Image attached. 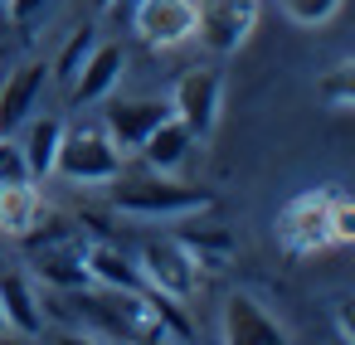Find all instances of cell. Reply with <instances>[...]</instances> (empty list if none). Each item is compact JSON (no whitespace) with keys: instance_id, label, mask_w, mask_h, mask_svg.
Here are the masks:
<instances>
[{"instance_id":"6da1fadb","label":"cell","mask_w":355,"mask_h":345,"mask_svg":"<svg viewBox=\"0 0 355 345\" xmlns=\"http://www.w3.org/2000/svg\"><path fill=\"white\" fill-rule=\"evenodd\" d=\"M112 204L122 214H137V219H185V214H205L214 209V195L200 190V185H180L171 175H146V180H112Z\"/></svg>"},{"instance_id":"7a4b0ae2","label":"cell","mask_w":355,"mask_h":345,"mask_svg":"<svg viewBox=\"0 0 355 345\" xmlns=\"http://www.w3.org/2000/svg\"><path fill=\"white\" fill-rule=\"evenodd\" d=\"M54 175H64L73 185H112L122 175V151L103 127H64Z\"/></svg>"},{"instance_id":"3957f363","label":"cell","mask_w":355,"mask_h":345,"mask_svg":"<svg viewBox=\"0 0 355 345\" xmlns=\"http://www.w3.org/2000/svg\"><path fill=\"white\" fill-rule=\"evenodd\" d=\"M331 195H336V185H321V190H306V195H297L277 209V243L292 258H311V253L336 248V238H331Z\"/></svg>"},{"instance_id":"277c9868","label":"cell","mask_w":355,"mask_h":345,"mask_svg":"<svg viewBox=\"0 0 355 345\" xmlns=\"http://www.w3.org/2000/svg\"><path fill=\"white\" fill-rule=\"evenodd\" d=\"M258 30V0H195V39L214 54H239Z\"/></svg>"},{"instance_id":"5b68a950","label":"cell","mask_w":355,"mask_h":345,"mask_svg":"<svg viewBox=\"0 0 355 345\" xmlns=\"http://www.w3.org/2000/svg\"><path fill=\"white\" fill-rule=\"evenodd\" d=\"M166 103H171V117L185 122L195 132V141H205L219 127V112H224V78H219V69H190V73H180L175 93Z\"/></svg>"},{"instance_id":"8992f818","label":"cell","mask_w":355,"mask_h":345,"mask_svg":"<svg viewBox=\"0 0 355 345\" xmlns=\"http://www.w3.org/2000/svg\"><path fill=\"white\" fill-rule=\"evenodd\" d=\"M137 267H141L146 287H156V292H166L175 301H190L200 292V263H195V253L180 238H151L141 248Z\"/></svg>"},{"instance_id":"52a82bcc","label":"cell","mask_w":355,"mask_h":345,"mask_svg":"<svg viewBox=\"0 0 355 345\" xmlns=\"http://www.w3.org/2000/svg\"><path fill=\"white\" fill-rule=\"evenodd\" d=\"M219 340L224 345H287L292 335L253 292H229L219 306Z\"/></svg>"},{"instance_id":"ba28073f","label":"cell","mask_w":355,"mask_h":345,"mask_svg":"<svg viewBox=\"0 0 355 345\" xmlns=\"http://www.w3.org/2000/svg\"><path fill=\"white\" fill-rule=\"evenodd\" d=\"M132 25L151 49H175L195 39V0H137Z\"/></svg>"},{"instance_id":"9c48e42d","label":"cell","mask_w":355,"mask_h":345,"mask_svg":"<svg viewBox=\"0 0 355 345\" xmlns=\"http://www.w3.org/2000/svg\"><path fill=\"white\" fill-rule=\"evenodd\" d=\"M44 88H49V64L44 59H25V64H15V73H6V83H0V136L25 127V117L40 107Z\"/></svg>"},{"instance_id":"30bf717a","label":"cell","mask_w":355,"mask_h":345,"mask_svg":"<svg viewBox=\"0 0 355 345\" xmlns=\"http://www.w3.org/2000/svg\"><path fill=\"white\" fill-rule=\"evenodd\" d=\"M171 117V103L166 98H122L107 107V136L117 141V151H137L161 122Z\"/></svg>"},{"instance_id":"8fae6325","label":"cell","mask_w":355,"mask_h":345,"mask_svg":"<svg viewBox=\"0 0 355 345\" xmlns=\"http://www.w3.org/2000/svg\"><path fill=\"white\" fill-rule=\"evenodd\" d=\"M0 321L10 335H44V301L25 272H0Z\"/></svg>"},{"instance_id":"7c38bea8","label":"cell","mask_w":355,"mask_h":345,"mask_svg":"<svg viewBox=\"0 0 355 345\" xmlns=\"http://www.w3.org/2000/svg\"><path fill=\"white\" fill-rule=\"evenodd\" d=\"M122 69H127L122 44H93V54L83 59V69H78V78H73V88H69L73 103L93 107V103L112 98V88L122 83Z\"/></svg>"},{"instance_id":"4fadbf2b","label":"cell","mask_w":355,"mask_h":345,"mask_svg":"<svg viewBox=\"0 0 355 345\" xmlns=\"http://www.w3.org/2000/svg\"><path fill=\"white\" fill-rule=\"evenodd\" d=\"M44 219V195L35 180H0V238H25Z\"/></svg>"},{"instance_id":"5bb4252c","label":"cell","mask_w":355,"mask_h":345,"mask_svg":"<svg viewBox=\"0 0 355 345\" xmlns=\"http://www.w3.org/2000/svg\"><path fill=\"white\" fill-rule=\"evenodd\" d=\"M35 272H40L49 287H64V292H83V287L93 282V277H88V263H83V243H73L69 233L44 243V253L35 258Z\"/></svg>"},{"instance_id":"9a60e30c","label":"cell","mask_w":355,"mask_h":345,"mask_svg":"<svg viewBox=\"0 0 355 345\" xmlns=\"http://www.w3.org/2000/svg\"><path fill=\"white\" fill-rule=\"evenodd\" d=\"M137 151H141V161H146L151 170H161V175H175V170L185 166V156L195 151V132H190L185 122L166 117V122H161V127H156V132H151V136L137 146Z\"/></svg>"},{"instance_id":"2e32d148","label":"cell","mask_w":355,"mask_h":345,"mask_svg":"<svg viewBox=\"0 0 355 345\" xmlns=\"http://www.w3.org/2000/svg\"><path fill=\"white\" fill-rule=\"evenodd\" d=\"M83 263H88V277H93L98 287H122V292H141V287H146L141 267H137L122 248H112V243H88V248H83Z\"/></svg>"},{"instance_id":"e0dca14e","label":"cell","mask_w":355,"mask_h":345,"mask_svg":"<svg viewBox=\"0 0 355 345\" xmlns=\"http://www.w3.org/2000/svg\"><path fill=\"white\" fill-rule=\"evenodd\" d=\"M59 141H64V122H59V117H35V112L25 117V141H20V151H25V166H30L35 180L54 175Z\"/></svg>"},{"instance_id":"ac0fdd59","label":"cell","mask_w":355,"mask_h":345,"mask_svg":"<svg viewBox=\"0 0 355 345\" xmlns=\"http://www.w3.org/2000/svg\"><path fill=\"white\" fill-rule=\"evenodd\" d=\"M93 44H98V35L83 25V30H73L69 35V44H64V54L49 64V78L59 83V88H73V78H78V69H83V59L93 54Z\"/></svg>"},{"instance_id":"d6986e66","label":"cell","mask_w":355,"mask_h":345,"mask_svg":"<svg viewBox=\"0 0 355 345\" xmlns=\"http://www.w3.org/2000/svg\"><path fill=\"white\" fill-rule=\"evenodd\" d=\"M316 98H321L331 112H340V117H345V112L355 107V64H350V59H340V64L316 83Z\"/></svg>"},{"instance_id":"ffe728a7","label":"cell","mask_w":355,"mask_h":345,"mask_svg":"<svg viewBox=\"0 0 355 345\" xmlns=\"http://www.w3.org/2000/svg\"><path fill=\"white\" fill-rule=\"evenodd\" d=\"M282 6V15L292 20V25H302V30H321V25H331L336 15H340V0H277Z\"/></svg>"},{"instance_id":"44dd1931","label":"cell","mask_w":355,"mask_h":345,"mask_svg":"<svg viewBox=\"0 0 355 345\" xmlns=\"http://www.w3.org/2000/svg\"><path fill=\"white\" fill-rule=\"evenodd\" d=\"M180 243L195 253V263H200V267H209V263L229 258V248H234L224 229H185V233H180Z\"/></svg>"},{"instance_id":"7402d4cb","label":"cell","mask_w":355,"mask_h":345,"mask_svg":"<svg viewBox=\"0 0 355 345\" xmlns=\"http://www.w3.org/2000/svg\"><path fill=\"white\" fill-rule=\"evenodd\" d=\"M146 301H151V311H156V321L166 326V335H171V340H190V335H195V326H190V316L180 311V301H175V297H166V292L146 287Z\"/></svg>"},{"instance_id":"603a6c76","label":"cell","mask_w":355,"mask_h":345,"mask_svg":"<svg viewBox=\"0 0 355 345\" xmlns=\"http://www.w3.org/2000/svg\"><path fill=\"white\" fill-rule=\"evenodd\" d=\"M331 238H336V248L340 243H355V204H350L345 190L331 195Z\"/></svg>"},{"instance_id":"cb8c5ba5","label":"cell","mask_w":355,"mask_h":345,"mask_svg":"<svg viewBox=\"0 0 355 345\" xmlns=\"http://www.w3.org/2000/svg\"><path fill=\"white\" fill-rule=\"evenodd\" d=\"M0 180H35L30 166H25L20 141H10V136H0Z\"/></svg>"},{"instance_id":"d4e9b609","label":"cell","mask_w":355,"mask_h":345,"mask_svg":"<svg viewBox=\"0 0 355 345\" xmlns=\"http://www.w3.org/2000/svg\"><path fill=\"white\" fill-rule=\"evenodd\" d=\"M44 6H49V0H6V15H10L15 25H30Z\"/></svg>"},{"instance_id":"484cf974","label":"cell","mask_w":355,"mask_h":345,"mask_svg":"<svg viewBox=\"0 0 355 345\" xmlns=\"http://www.w3.org/2000/svg\"><path fill=\"white\" fill-rule=\"evenodd\" d=\"M336 330H340V340H345V345H355V321H350V311H345V301L336 306Z\"/></svg>"},{"instance_id":"4316f807","label":"cell","mask_w":355,"mask_h":345,"mask_svg":"<svg viewBox=\"0 0 355 345\" xmlns=\"http://www.w3.org/2000/svg\"><path fill=\"white\" fill-rule=\"evenodd\" d=\"M93 6H103V10H107V6H112V0H93Z\"/></svg>"},{"instance_id":"83f0119b","label":"cell","mask_w":355,"mask_h":345,"mask_svg":"<svg viewBox=\"0 0 355 345\" xmlns=\"http://www.w3.org/2000/svg\"><path fill=\"white\" fill-rule=\"evenodd\" d=\"M0 335H6V321H0Z\"/></svg>"},{"instance_id":"f1b7e54d","label":"cell","mask_w":355,"mask_h":345,"mask_svg":"<svg viewBox=\"0 0 355 345\" xmlns=\"http://www.w3.org/2000/svg\"><path fill=\"white\" fill-rule=\"evenodd\" d=\"M0 10H6V0H0Z\"/></svg>"}]
</instances>
